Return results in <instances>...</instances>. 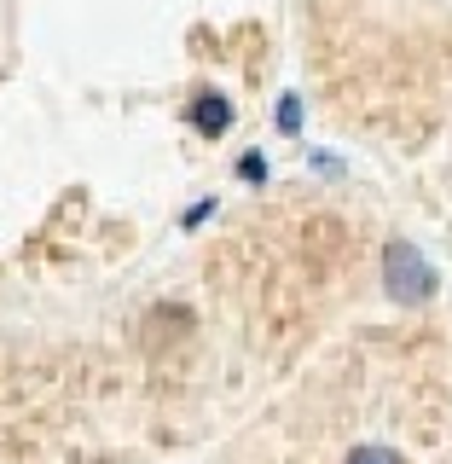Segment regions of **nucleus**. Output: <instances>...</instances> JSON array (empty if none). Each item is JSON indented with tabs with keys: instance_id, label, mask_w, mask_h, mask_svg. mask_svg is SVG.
<instances>
[{
	"instance_id": "nucleus-3",
	"label": "nucleus",
	"mask_w": 452,
	"mask_h": 464,
	"mask_svg": "<svg viewBox=\"0 0 452 464\" xmlns=\"http://www.w3.org/2000/svg\"><path fill=\"white\" fill-rule=\"evenodd\" d=\"M348 464H400V453H395V447H354Z\"/></svg>"
},
{
	"instance_id": "nucleus-4",
	"label": "nucleus",
	"mask_w": 452,
	"mask_h": 464,
	"mask_svg": "<svg viewBox=\"0 0 452 464\" xmlns=\"http://www.w3.org/2000/svg\"><path fill=\"white\" fill-rule=\"evenodd\" d=\"M279 128H284V134H296V128H302V99L296 93L279 99Z\"/></svg>"
},
{
	"instance_id": "nucleus-2",
	"label": "nucleus",
	"mask_w": 452,
	"mask_h": 464,
	"mask_svg": "<svg viewBox=\"0 0 452 464\" xmlns=\"http://www.w3.org/2000/svg\"><path fill=\"white\" fill-rule=\"evenodd\" d=\"M192 128H197V134H226V128H232L226 93H197L192 99Z\"/></svg>"
},
{
	"instance_id": "nucleus-1",
	"label": "nucleus",
	"mask_w": 452,
	"mask_h": 464,
	"mask_svg": "<svg viewBox=\"0 0 452 464\" xmlns=\"http://www.w3.org/2000/svg\"><path fill=\"white\" fill-rule=\"evenodd\" d=\"M383 290L395 302H429L435 296V267L424 261V250L418 244H406V238H395L383 250Z\"/></svg>"
}]
</instances>
